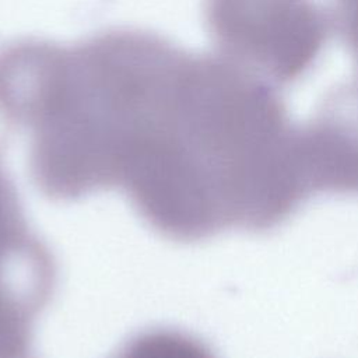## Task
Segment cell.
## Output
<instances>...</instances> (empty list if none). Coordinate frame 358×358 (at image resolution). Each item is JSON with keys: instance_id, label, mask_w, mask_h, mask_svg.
<instances>
[{"instance_id": "cell-1", "label": "cell", "mask_w": 358, "mask_h": 358, "mask_svg": "<svg viewBox=\"0 0 358 358\" xmlns=\"http://www.w3.org/2000/svg\"><path fill=\"white\" fill-rule=\"evenodd\" d=\"M206 18L225 56L264 81L298 78L327 34L313 0H207Z\"/></svg>"}, {"instance_id": "cell-2", "label": "cell", "mask_w": 358, "mask_h": 358, "mask_svg": "<svg viewBox=\"0 0 358 358\" xmlns=\"http://www.w3.org/2000/svg\"><path fill=\"white\" fill-rule=\"evenodd\" d=\"M301 131L313 196L358 194V94L336 96Z\"/></svg>"}, {"instance_id": "cell-3", "label": "cell", "mask_w": 358, "mask_h": 358, "mask_svg": "<svg viewBox=\"0 0 358 358\" xmlns=\"http://www.w3.org/2000/svg\"><path fill=\"white\" fill-rule=\"evenodd\" d=\"M337 8L347 42L358 60V0H337Z\"/></svg>"}]
</instances>
